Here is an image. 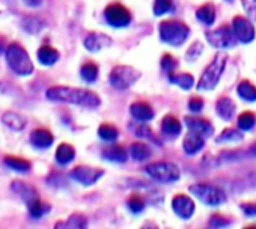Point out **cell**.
Segmentation results:
<instances>
[{"mask_svg": "<svg viewBox=\"0 0 256 229\" xmlns=\"http://www.w3.org/2000/svg\"><path fill=\"white\" fill-rule=\"evenodd\" d=\"M104 175V170L102 169H98V168H90V166H77L74 168L71 172H70V176L83 184V186H92L95 184L101 176Z\"/></svg>", "mask_w": 256, "mask_h": 229, "instance_id": "30bf717a", "label": "cell"}, {"mask_svg": "<svg viewBox=\"0 0 256 229\" xmlns=\"http://www.w3.org/2000/svg\"><path fill=\"white\" fill-rule=\"evenodd\" d=\"M242 133L238 132V130H234V128H226L217 139L216 142L217 144H226V142H240L242 140Z\"/></svg>", "mask_w": 256, "mask_h": 229, "instance_id": "e575fe53", "label": "cell"}, {"mask_svg": "<svg viewBox=\"0 0 256 229\" xmlns=\"http://www.w3.org/2000/svg\"><path fill=\"white\" fill-rule=\"evenodd\" d=\"M196 17L199 22H202L206 26H211L216 22V8L211 4L202 5L198 11H196Z\"/></svg>", "mask_w": 256, "mask_h": 229, "instance_id": "484cf974", "label": "cell"}, {"mask_svg": "<svg viewBox=\"0 0 256 229\" xmlns=\"http://www.w3.org/2000/svg\"><path fill=\"white\" fill-rule=\"evenodd\" d=\"M46 96L54 102H68L88 108H95L101 104V100L95 92L70 86H53L46 92Z\"/></svg>", "mask_w": 256, "mask_h": 229, "instance_id": "6da1fadb", "label": "cell"}, {"mask_svg": "<svg viewBox=\"0 0 256 229\" xmlns=\"http://www.w3.org/2000/svg\"><path fill=\"white\" fill-rule=\"evenodd\" d=\"M232 29L238 41L247 44L254 40V28L250 20L242 17H235L232 22Z\"/></svg>", "mask_w": 256, "mask_h": 229, "instance_id": "7c38bea8", "label": "cell"}, {"mask_svg": "<svg viewBox=\"0 0 256 229\" xmlns=\"http://www.w3.org/2000/svg\"><path fill=\"white\" fill-rule=\"evenodd\" d=\"M106 22L113 28H125L132 23V12L122 4H112L104 10Z\"/></svg>", "mask_w": 256, "mask_h": 229, "instance_id": "9c48e42d", "label": "cell"}, {"mask_svg": "<svg viewBox=\"0 0 256 229\" xmlns=\"http://www.w3.org/2000/svg\"><path fill=\"white\" fill-rule=\"evenodd\" d=\"M2 122L12 132H23L28 126V120L17 112H5L2 114Z\"/></svg>", "mask_w": 256, "mask_h": 229, "instance_id": "e0dca14e", "label": "cell"}, {"mask_svg": "<svg viewBox=\"0 0 256 229\" xmlns=\"http://www.w3.org/2000/svg\"><path fill=\"white\" fill-rule=\"evenodd\" d=\"M110 44H112V40L107 35H104V34L92 32V34H89L84 38V47L89 52H100L104 47H108Z\"/></svg>", "mask_w": 256, "mask_h": 229, "instance_id": "ac0fdd59", "label": "cell"}, {"mask_svg": "<svg viewBox=\"0 0 256 229\" xmlns=\"http://www.w3.org/2000/svg\"><path fill=\"white\" fill-rule=\"evenodd\" d=\"M202 52H204V46H202V42L194 41V44H192V46H190V48L187 50V53H186V59H187L188 62H194V60H198V59H199V56L202 54Z\"/></svg>", "mask_w": 256, "mask_h": 229, "instance_id": "74e56055", "label": "cell"}, {"mask_svg": "<svg viewBox=\"0 0 256 229\" xmlns=\"http://www.w3.org/2000/svg\"><path fill=\"white\" fill-rule=\"evenodd\" d=\"M23 2H24L28 6H30V8H38V6L42 5L44 0H23Z\"/></svg>", "mask_w": 256, "mask_h": 229, "instance_id": "bcb514c9", "label": "cell"}, {"mask_svg": "<svg viewBox=\"0 0 256 229\" xmlns=\"http://www.w3.org/2000/svg\"><path fill=\"white\" fill-rule=\"evenodd\" d=\"M241 210L246 216H256V204H241Z\"/></svg>", "mask_w": 256, "mask_h": 229, "instance_id": "ee69618b", "label": "cell"}, {"mask_svg": "<svg viewBox=\"0 0 256 229\" xmlns=\"http://www.w3.org/2000/svg\"><path fill=\"white\" fill-rule=\"evenodd\" d=\"M128 208H130L134 214H139L145 208V200L140 196H132L128 199Z\"/></svg>", "mask_w": 256, "mask_h": 229, "instance_id": "f35d334b", "label": "cell"}, {"mask_svg": "<svg viewBox=\"0 0 256 229\" xmlns=\"http://www.w3.org/2000/svg\"><path fill=\"white\" fill-rule=\"evenodd\" d=\"M80 76L84 82L88 83H94L98 77V66L94 62H86L82 68H80Z\"/></svg>", "mask_w": 256, "mask_h": 229, "instance_id": "1f68e13d", "label": "cell"}, {"mask_svg": "<svg viewBox=\"0 0 256 229\" xmlns=\"http://www.w3.org/2000/svg\"><path fill=\"white\" fill-rule=\"evenodd\" d=\"M130 113L133 114V118L139 121H151L154 118V110L152 107L145 102V101H136L130 106Z\"/></svg>", "mask_w": 256, "mask_h": 229, "instance_id": "d6986e66", "label": "cell"}, {"mask_svg": "<svg viewBox=\"0 0 256 229\" xmlns=\"http://www.w3.org/2000/svg\"><path fill=\"white\" fill-rule=\"evenodd\" d=\"M226 62H228V54H224V53L216 54L214 59L211 60V64L204 71V74L198 83V90H202V92L212 90L222 77V72L226 66Z\"/></svg>", "mask_w": 256, "mask_h": 229, "instance_id": "277c9868", "label": "cell"}, {"mask_svg": "<svg viewBox=\"0 0 256 229\" xmlns=\"http://www.w3.org/2000/svg\"><path fill=\"white\" fill-rule=\"evenodd\" d=\"M44 26H46V23L42 20H40L38 17H26L23 20V29L28 34H40Z\"/></svg>", "mask_w": 256, "mask_h": 229, "instance_id": "836d02e7", "label": "cell"}, {"mask_svg": "<svg viewBox=\"0 0 256 229\" xmlns=\"http://www.w3.org/2000/svg\"><path fill=\"white\" fill-rule=\"evenodd\" d=\"M205 36L206 41L217 48H230L235 46V40H236L234 29H230L229 26H222L218 29L208 30L205 32Z\"/></svg>", "mask_w": 256, "mask_h": 229, "instance_id": "ba28073f", "label": "cell"}, {"mask_svg": "<svg viewBox=\"0 0 256 229\" xmlns=\"http://www.w3.org/2000/svg\"><path fill=\"white\" fill-rule=\"evenodd\" d=\"M169 82L174 83V84H178V86H180L181 89H184V90L192 89V88H193V83H194L192 74H178V76L170 74V76H169Z\"/></svg>", "mask_w": 256, "mask_h": 229, "instance_id": "f546056e", "label": "cell"}, {"mask_svg": "<svg viewBox=\"0 0 256 229\" xmlns=\"http://www.w3.org/2000/svg\"><path fill=\"white\" fill-rule=\"evenodd\" d=\"M216 110L218 113V116L224 121H230L234 116H235V112H236V106L235 102L228 98V96H222L218 101H217V106H216Z\"/></svg>", "mask_w": 256, "mask_h": 229, "instance_id": "ffe728a7", "label": "cell"}, {"mask_svg": "<svg viewBox=\"0 0 256 229\" xmlns=\"http://www.w3.org/2000/svg\"><path fill=\"white\" fill-rule=\"evenodd\" d=\"M241 4H242V6H244L246 14H247L250 18L256 20V0H241Z\"/></svg>", "mask_w": 256, "mask_h": 229, "instance_id": "60d3db41", "label": "cell"}, {"mask_svg": "<svg viewBox=\"0 0 256 229\" xmlns=\"http://www.w3.org/2000/svg\"><path fill=\"white\" fill-rule=\"evenodd\" d=\"M102 157L113 163H125L126 162V151L120 145H113L102 151Z\"/></svg>", "mask_w": 256, "mask_h": 229, "instance_id": "603a6c76", "label": "cell"}, {"mask_svg": "<svg viewBox=\"0 0 256 229\" xmlns=\"http://www.w3.org/2000/svg\"><path fill=\"white\" fill-rule=\"evenodd\" d=\"M60 54L56 48L50 47V46H42L40 50H38V60L46 65V66H52L54 65L58 60H59Z\"/></svg>", "mask_w": 256, "mask_h": 229, "instance_id": "44dd1931", "label": "cell"}, {"mask_svg": "<svg viewBox=\"0 0 256 229\" xmlns=\"http://www.w3.org/2000/svg\"><path fill=\"white\" fill-rule=\"evenodd\" d=\"M170 11H174L172 0H154V14L157 17L164 16Z\"/></svg>", "mask_w": 256, "mask_h": 229, "instance_id": "d590c367", "label": "cell"}, {"mask_svg": "<svg viewBox=\"0 0 256 229\" xmlns=\"http://www.w3.org/2000/svg\"><path fill=\"white\" fill-rule=\"evenodd\" d=\"M54 138L47 128H36L30 133V144L36 150H47L53 145Z\"/></svg>", "mask_w": 256, "mask_h": 229, "instance_id": "2e32d148", "label": "cell"}, {"mask_svg": "<svg viewBox=\"0 0 256 229\" xmlns=\"http://www.w3.org/2000/svg\"><path fill=\"white\" fill-rule=\"evenodd\" d=\"M236 92L240 95V98H242L247 102H254L256 101V86L252 84L248 80H242L240 82Z\"/></svg>", "mask_w": 256, "mask_h": 229, "instance_id": "d4e9b609", "label": "cell"}, {"mask_svg": "<svg viewBox=\"0 0 256 229\" xmlns=\"http://www.w3.org/2000/svg\"><path fill=\"white\" fill-rule=\"evenodd\" d=\"M190 193L200 199V202L210 205V206H217L222 205L226 200V194L222 188L218 187H212L208 184H194L190 187Z\"/></svg>", "mask_w": 256, "mask_h": 229, "instance_id": "52a82bcc", "label": "cell"}, {"mask_svg": "<svg viewBox=\"0 0 256 229\" xmlns=\"http://www.w3.org/2000/svg\"><path fill=\"white\" fill-rule=\"evenodd\" d=\"M158 34H160V40L163 42L178 47L182 42H186V40L188 38L190 29L182 22L166 20L158 24Z\"/></svg>", "mask_w": 256, "mask_h": 229, "instance_id": "3957f363", "label": "cell"}, {"mask_svg": "<svg viewBox=\"0 0 256 229\" xmlns=\"http://www.w3.org/2000/svg\"><path fill=\"white\" fill-rule=\"evenodd\" d=\"M229 223H230L229 218H226V217H223V216H220V214L212 216L211 220H210V226H211V228H224V226H228Z\"/></svg>", "mask_w": 256, "mask_h": 229, "instance_id": "b9f144b4", "label": "cell"}, {"mask_svg": "<svg viewBox=\"0 0 256 229\" xmlns=\"http://www.w3.org/2000/svg\"><path fill=\"white\" fill-rule=\"evenodd\" d=\"M205 146V138L196 132H188L184 138V142H182V148H184V152L188 154V156H194L198 154L202 148Z\"/></svg>", "mask_w": 256, "mask_h": 229, "instance_id": "9a60e30c", "label": "cell"}, {"mask_svg": "<svg viewBox=\"0 0 256 229\" xmlns=\"http://www.w3.org/2000/svg\"><path fill=\"white\" fill-rule=\"evenodd\" d=\"M98 136L104 140V142H114L119 136V132L114 126L112 124H102L98 128Z\"/></svg>", "mask_w": 256, "mask_h": 229, "instance_id": "4dcf8cb0", "label": "cell"}, {"mask_svg": "<svg viewBox=\"0 0 256 229\" xmlns=\"http://www.w3.org/2000/svg\"><path fill=\"white\" fill-rule=\"evenodd\" d=\"M184 122L187 126L188 130L196 132L199 134H202L204 138H211L214 133V127L210 121L204 120V118H198V116H186Z\"/></svg>", "mask_w": 256, "mask_h": 229, "instance_id": "5bb4252c", "label": "cell"}, {"mask_svg": "<svg viewBox=\"0 0 256 229\" xmlns=\"http://www.w3.org/2000/svg\"><path fill=\"white\" fill-rule=\"evenodd\" d=\"M11 188H12V192L28 205V208H30L32 205H35L36 202H40L41 199H40V193H38V190L34 187V186H30V184H28L26 181H22V180H16V181H12V184H11Z\"/></svg>", "mask_w": 256, "mask_h": 229, "instance_id": "8fae6325", "label": "cell"}, {"mask_svg": "<svg viewBox=\"0 0 256 229\" xmlns=\"http://www.w3.org/2000/svg\"><path fill=\"white\" fill-rule=\"evenodd\" d=\"M188 108H190L192 112H194V113H199V112L204 108V100L199 98V96L190 98V101H188Z\"/></svg>", "mask_w": 256, "mask_h": 229, "instance_id": "7bdbcfd3", "label": "cell"}, {"mask_svg": "<svg viewBox=\"0 0 256 229\" xmlns=\"http://www.w3.org/2000/svg\"><path fill=\"white\" fill-rule=\"evenodd\" d=\"M145 172L156 181L158 182H174L180 180L181 172L176 164L169 163V162H158V163H151L145 168Z\"/></svg>", "mask_w": 256, "mask_h": 229, "instance_id": "8992f818", "label": "cell"}, {"mask_svg": "<svg viewBox=\"0 0 256 229\" xmlns=\"http://www.w3.org/2000/svg\"><path fill=\"white\" fill-rule=\"evenodd\" d=\"M130 152H132L133 160H136V162H145V160H148V158L151 157V154H152V152H151V148H150L148 145L142 144V142L133 144L132 148H130Z\"/></svg>", "mask_w": 256, "mask_h": 229, "instance_id": "83f0119b", "label": "cell"}, {"mask_svg": "<svg viewBox=\"0 0 256 229\" xmlns=\"http://www.w3.org/2000/svg\"><path fill=\"white\" fill-rule=\"evenodd\" d=\"M250 154H254V156H256V144L250 148Z\"/></svg>", "mask_w": 256, "mask_h": 229, "instance_id": "7dc6e473", "label": "cell"}, {"mask_svg": "<svg viewBox=\"0 0 256 229\" xmlns=\"http://www.w3.org/2000/svg\"><path fill=\"white\" fill-rule=\"evenodd\" d=\"M50 211V205L48 204H46V202H42V200H40V202H36L35 205H32L30 208H29V214H30V217H34V218H41L44 214H47Z\"/></svg>", "mask_w": 256, "mask_h": 229, "instance_id": "8d00e7d4", "label": "cell"}, {"mask_svg": "<svg viewBox=\"0 0 256 229\" xmlns=\"http://www.w3.org/2000/svg\"><path fill=\"white\" fill-rule=\"evenodd\" d=\"M162 68L166 71V72H172L176 66H178V60L174 58V56H170V54H164L163 58H162Z\"/></svg>", "mask_w": 256, "mask_h": 229, "instance_id": "ab89813d", "label": "cell"}, {"mask_svg": "<svg viewBox=\"0 0 256 229\" xmlns=\"http://www.w3.org/2000/svg\"><path fill=\"white\" fill-rule=\"evenodd\" d=\"M5 164L17 172H29L30 170V162L26 160V158H22V157H16V156H8L5 157Z\"/></svg>", "mask_w": 256, "mask_h": 229, "instance_id": "4316f807", "label": "cell"}, {"mask_svg": "<svg viewBox=\"0 0 256 229\" xmlns=\"http://www.w3.org/2000/svg\"><path fill=\"white\" fill-rule=\"evenodd\" d=\"M172 208L175 211V214L181 218H190L194 214L196 205L193 202V199H190L186 194H176L172 199Z\"/></svg>", "mask_w": 256, "mask_h": 229, "instance_id": "4fadbf2b", "label": "cell"}, {"mask_svg": "<svg viewBox=\"0 0 256 229\" xmlns=\"http://www.w3.org/2000/svg\"><path fill=\"white\" fill-rule=\"evenodd\" d=\"M136 134L139 138H150L151 136V130H150L148 126H139L138 130H136Z\"/></svg>", "mask_w": 256, "mask_h": 229, "instance_id": "f6af8a7d", "label": "cell"}, {"mask_svg": "<svg viewBox=\"0 0 256 229\" xmlns=\"http://www.w3.org/2000/svg\"><path fill=\"white\" fill-rule=\"evenodd\" d=\"M5 56H6L8 66H10V70L14 74L22 76V77H28V76H30L35 71L34 62H32L29 53L26 52V48L22 44L11 42L6 47Z\"/></svg>", "mask_w": 256, "mask_h": 229, "instance_id": "7a4b0ae2", "label": "cell"}, {"mask_svg": "<svg viewBox=\"0 0 256 229\" xmlns=\"http://www.w3.org/2000/svg\"><path fill=\"white\" fill-rule=\"evenodd\" d=\"M140 77V71L134 70L133 66L128 65H118L112 70L110 72V83L113 88L119 89V90H125L130 88L133 83L138 82V78Z\"/></svg>", "mask_w": 256, "mask_h": 229, "instance_id": "5b68a950", "label": "cell"}, {"mask_svg": "<svg viewBox=\"0 0 256 229\" xmlns=\"http://www.w3.org/2000/svg\"><path fill=\"white\" fill-rule=\"evenodd\" d=\"M181 122L174 116V114H166L162 121V130L163 133L169 136H178L181 133Z\"/></svg>", "mask_w": 256, "mask_h": 229, "instance_id": "cb8c5ba5", "label": "cell"}, {"mask_svg": "<svg viewBox=\"0 0 256 229\" xmlns=\"http://www.w3.org/2000/svg\"><path fill=\"white\" fill-rule=\"evenodd\" d=\"M229 2H232V0H229Z\"/></svg>", "mask_w": 256, "mask_h": 229, "instance_id": "c3c4849f", "label": "cell"}, {"mask_svg": "<svg viewBox=\"0 0 256 229\" xmlns=\"http://www.w3.org/2000/svg\"><path fill=\"white\" fill-rule=\"evenodd\" d=\"M74 157H76V150H74L72 145H70V144H60L58 146L54 158H56V162L59 164H68V163H71L74 160Z\"/></svg>", "mask_w": 256, "mask_h": 229, "instance_id": "7402d4cb", "label": "cell"}, {"mask_svg": "<svg viewBox=\"0 0 256 229\" xmlns=\"http://www.w3.org/2000/svg\"><path fill=\"white\" fill-rule=\"evenodd\" d=\"M88 226V220L82 214H72L65 223H58L54 228H70V229H83Z\"/></svg>", "mask_w": 256, "mask_h": 229, "instance_id": "f1b7e54d", "label": "cell"}, {"mask_svg": "<svg viewBox=\"0 0 256 229\" xmlns=\"http://www.w3.org/2000/svg\"><path fill=\"white\" fill-rule=\"evenodd\" d=\"M256 124V116L252 112H244L238 116V128L241 132H248L254 127Z\"/></svg>", "mask_w": 256, "mask_h": 229, "instance_id": "d6a6232c", "label": "cell"}]
</instances>
